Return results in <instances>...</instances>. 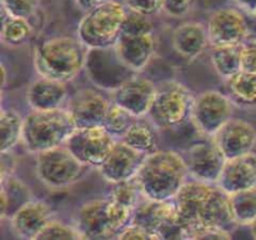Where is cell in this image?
I'll use <instances>...</instances> for the list:
<instances>
[{"label": "cell", "mask_w": 256, "mask_h": 240, "mask_svg": "<svg viewBox=\"0 0 256 240\" xmlns=\"http://www.w3.org/2000/svg\"><path fill=\"white\" fill-rule=\"evenodd\" d=\"M230 98L239 106H256V72L242 70L228 80Z\"/></svg>", "instance_id": "484cf974"}, {"label": "cell", "mask_w": 256, "mask_h": 240, "mask_svg": "<svg viewBox=\"0 0 256 240\" xmlns=\"http://www.w3.org/2000/svg\"><path fill=\"white\" fill-rule=\"evenodd\" d=\"M136 119H139V118H135L126 109L112 102L109 110H108L106 115H105L102 125L115 139L116 138L122 139Z\"/></svg>", "instance_id": "4dcf8cb0"}, {"label": "cell", "mask_w": 256, "mask_h": 240, "mask_svg": "<svg viewBox=\"0 0 256 240\" xmlns=\"http://www.w3.org/2000/svg\"><path fill=\"white\" fill-rule=\"evenodd\" d=\"M69 99L66 84L40 76L26 90L28 105L32 110H50L62 108Z\"/></svg>", "instance_id": "7402d4cb"}, {"label": "cell", "mask_w": 256, "mask_h": 240, "mask_svg": "<svg viewBox=\"0 0 256 240\" xmlns=\"http://www.w3.org/2000/svg\"><path fill=\"white\" fill-rule=\"evenodd\" d=\"M108 198L132 210L142 202L140 199H144L139 184L135 179L112 184V189L108 194Z\"/></svg>", "instance_id": "1f68e13d"}, {"label": "cell", "mask_w": 256, "mask_h": 240, "mask_svg": "<svg viewBox=\"0 0 256 240\" xmlns=\"http://www.w3.org/2000/svg\"><path fill=\"white\" fill-rule=\"evenodd\" d=\"M242 70L256 72V40L246 39L242 44Z\"/></svg>", "instance_id": "8d00e7d4"}, {"label": "cell", "mask_w": 256, "mask_h": 240, "mask_svg": "<svg viewBox=\"0 0 256 240\" xmlns=\"http://www.w3.org/2000/svg\"><path fill=\"white\" fill-rule=\"evenodd\" d=\"M232 118V100L219 90H206L195 96L192 120L202 134L212 138Z\"/></svg>", "instance_id": "7c38bea8"}, {"label": "cell", "mask_w": 256, "mask_h": 240, "mask_svg": "<svg viewBox=\"0 0 256 240\" xmlns=\"http://www.w3.org/2000/svg\"><path fill=\"white\" fill-rule=\"evenodd\" d=\"M240 10L256 16V0H234Z\"/></svg>", "instance_id": "ab89813d"}, {"label": "cell", "mask_w": 256, "mask_h": 240, "mask_svg": "<svg viewBox=\"0 0 256 240\" xmlns=\"http://www.w3.org/2000/svg\"><path fill=\"white\" fill-rule=\"evenodd\" d=\"M132 212L108 196L94 199L78 209L74 225L82 239H109L118 236L132 222Z\"/></svg>", "instance_id": "5b68a950"}, {"label": "cell", "mask_w": 256, "mask_h": 240, "mask_svg": "<svg viewBox=\"0 0 256 240\" xmlns=\"http://www.w3.org/2000/svg\"><path fill=\"white\" fill-rule=\"evenodd\" d=\"M88 169L89 166L79 162L66 145L36 154V176L49 189L62 190L76 184Z\"/></svg>", "instance_id": "ba28073f"}, {"label": "cell", "mask_w": 256, "mask_h": 240, "mask_svg": "<svg viewBox=\"0 0 256 240\" xmlns=\"http://www.w3.org/2000/svg\"><path fill=\"white\" fill-rule=\"evenodd\" d=\"M52 220V210L48 202L30 199L10 216V226L20 239L36 240L44 228Z\"/></svg>", "instance_id": "d6986e66"}, {"label": "cell", "mask_w": 256, "mask_h": 240, "mask_svg": "<svg viewBox=\"0 0 256 240\" xmlns=\"http://www.w3.org/2000/svg\"><path fill=\"white\" fill-rule=\"evenodd\" d=\"M32 199L29 188L19 179L8 176L2 180V219L12 216L22 204Z\"/></svg>", "instance_id": "cb8c5ba5"}, {"label": "cell", "mask_w": 256, "mask_h": 240, "mask_svg": "<svg viewBox=\"0 0 256 240\" xmlns=\"http://www.w3.org/2000/svg\"><path fill=\"white\" fill-rule=\"evenodd\" d=\"M125 65L139 74L152 62L155 52V38L149 34H122L114 45Z\"/></svg>", "instance_id": "ffe728a7"}, {"label": "cell", "mask_w": 256, "mask_h": 240, "mask_svg": "<svg viewBox=\"0 0 256 240\" xmlns=\"http://www.w3.org/2000/svg\"><path fill=\"white\" fill-rule=\"evenodd\" d=\"M124 5L130 12L152 16L162 10L164 0H124Z\"/></svg>", "instance_id": "d590c367"}, {"label": "cell", "mask_w": 256, "mask_h": 240, "mask_svg": "<svg viewBox=\"0 0 256 240\" xmlns=\"http://www.w3.org/2000/svg\"><path fill=\"white\" fill-rule=\"evenodd\" d=\"M128 9L116 0H106L82 16L78 38L88 49L114 46L122 32Z\"/></svg>", "instance_id": "8992f818"}, {"label": "cell", "mask_w": 256, "mask_h": 240, "mask_svg": "<svg viewBox=\"0 0 256 240\" xmlns=\"http://www.w3.org/2000/svg\"><path fill=\"white\" fill-rule=\"evenodd\" d=\"M230 209L238 225H252L256 220V186L229 195Z\"/></svg>", "instance_id": "83f0119b"}, {"label": "cell", "mask_w": 256, "mask_h": 240, "mask_svg": "<svg viewBox=\"0 0 256 240\" xmlns=\"http://www.w3.org/2000/svg\"><path fill=\"white\" fill-rule=\"evenodd\" d=\"M185 162L192 179L208 184H218L226 159L214 140H205L195 142L189 148Z\"/></svg>", "instance_id": "5bb4252c"}, {"label": "cell", "mask_w": 256, "mask_h": 240, "mask_svg": "<svg viewBox=\"0 0 256 240\" xmlns=\"http://www.w3.org/2000/svg\"><path fill=\"white\" fill-rule=\"evenodd\" d=\"M209 44L208 28L196 22L179 25L172 34V46L178 54L188 60H194L200 56Z\"/></svg>", "instance_id": "603a6c76"}, {"label": "cell", "mask_w": 256, "mask_h": 240, "mask_svg": "<svg viewBox=\"0 0 256 240\" xmlns=\"http://www.w3.org/2000/svg\"><path fill=\"white\" fill-rule=\"evenodd\" d=\"M88 50L79 38H50L35 48L34 68L39 76L66 84L85 69Z\"/></svg>", "instance_id": "3957f363"}, {"label": "cell", "mask_w": 256, "mask_h": 240, "mask_svg": "<svg viewBox=\"0 0 256 240\" xmlns=\"http://www.w3.org/2000/svg\"><path fill=\"white\" fill-rule=\"evenodd\" d=\"M189 170L185 158L172 150L148 154L135 180L144 199L172 202L186 184Z\"/></svg>", "instance_id": "7a4b0ae2"}, {"label": "cell", "mask_w": 256, "mask_h": 240, "mask_svg": "<svg viewBox=\"0 0 256 240\" xmlns=\"http://www.w3.org/2000/svg\"><path fill=\"white\" fill-rule=\"evenodd\" d=\"M85 69L98 88L110 92L136 74L122 62L114 46L88 50Z\"/></svg>", "instance_id": "8fae6325"}, {"label": "cell", "mask_w": 256, "mask_h": 240, "mask_svg": "<svg viewBox=\"0 0 256 240\" xmlns=\"http://www.w3.org/2000/svg\"><path fill=\"white\" fill-rule=\"evenodd\" d=\"M250 226H252V235H254V238H256V220L254 222H252V225H250Z\"/></svg>", "instance_id": "b9f144b4"}, {"label": "cell", "mask_w": 256, "mask_h": 240, "mask_svg": "<svg viewBox=\"0 0 256 240\" xmlns=\"http://www.w3.org/2000/svg\"><path fill=\"white\" fill-rule=\"evenodd\" d=\"M115 144L116 140L104 125H95L76 128L65 145L82 164L99 169Z\"/></svg>", "instance_id": "9c48e42d"}, {"label": "cell", "mask_w": 256, "mask_h": 240, "mask_svg": "<svg viewBox=\"0 0 256 240\" xmlns=\"http://www.w3.org/2000/svg\"><path fill=\"white\" fill-rule=\"evenodd\" d=\"M4 18L2 22V42L10 48L22 46L32 35V25L29 19L9 16L2 12Z\"/></svg>", "instance_id": "f546056e"}, {"label": "cell", "mask_w": 256, "mask_h": 240, "mask_svg": "<svg viewBox=\"0 0 256 240\" xmlns=\"http://www.w3.org/2000/svg\"><path fill=\"white\" fill-rule=\"evenodd\" d=\"M76 128L68 108L32 110L24 118L22 142L29 152L39 154L66 144Z\"/></svg>", "instance_id": "277c9868"}, {"label": "cell", "mask_w": 256, "mask_h": 240, "mask_svg": "<svg viewBox=\"0 0 256 240\" xmlns=\"http://www.w3.org/2000/svg\"><path fill=\"white\" fill-rule=\"evenodd\" d=\"M48 239H82L75 225H68L59 220L52 219L39 234L36 240Z\"/></svg>", "instance_id": "d6a6232c"}, {"label": "cell", "mask_w": 256, "mask_h": 240, "mask_svg": "<svg viewBox=\"0 0 256 240\" xmlns=\"http://www.w3.org/2000/svg\"><path fill=\"white\" fill-rule=\"evenodd\" d=\"M158 235L159 239L185 238L175 202L144 199L132 212V222Z\"/></svg>", "instance_id": "30bf717a"}, {"label": "cell", "mask_w": 256, "mask_h": 240, "mask_svg": "<svg viewBox=\"0 0 256 240\" xmlns=\"http://www.w3.org/2000/svg\"><path fill=\"white\" fill-rule=\"evenodd\" d=\"M195 96L185 85L176 82H164L158 88L148 116L155 128L172 129L192 119Z\"/></svg>", "instance_id": "52a82bcc"}, {"label": "cell", "mask_w": 256, "mask_h": 240, "mask_svg": "<svg viewBox=\"0 0 256 240\" xmlns=\"http://www.w3.org/2000/svg\"><path fill=\"white\" fill-rule=\"evenodd\" d=\"M145 158L146 154L138 152L119 140L98 170L104 180L110 184L126 182L136 178Z\"/></svg>", "instance_id": "e0dca14e"}, {"label": "cell", "mask_w": 256, "mask_h": 240, "mask_svg": "<svg viewBox=\"0 0 256 240\" xmlns=\"http://www.w3.org/2000/svg\"><path fill=\"white\" fill-rule=\"evenodd\" d=\"M212 140L225 159L242 156L249 154L256 145V129L252 122L239 118L228 120L219 132L212 136Z\"/></svg>", "instance_id": "9a60e30c"}, {"label": "cell", "mask_w": 256, "mask_h": 240, "mask_svg": "<svg viewBox=\"0 0 256 240\" xmlns=\"http://www.w3.org/2000/svg\"><path fill=\"white\" fill-rule=\"evenodd\" d=\"M148 15L139 14L128 10L122 34H149L152 32L154 26Z\"/></svg>", "instance_id": "e575fe53"}, {"label": "cell", "mask_w": 256, "mask_h": 240, "mask_svg": "<svg viewBox=\"0 0 256 240\" xmlns=\"http://www.w3.org/2000/svg\"><path fill=\"white\" fill-rule=\"evenodd\" d=\"M156 92L152 80L135 74L112 92V102L140 119L149 114Z\"/></svg>", "instance_id": "2e32d148"}, {"label": "cell", "mask_w": 256, "mask_h": 240, "mask_svg": "<svg viewBox=\"0 0 256 240\" xmlns=\"http://www.w3.org/2000/svg\"><path fill=\"white\" fill-rule=\"evenodd\" d=\"M194 0H164V10L168 15L174 18L185 16L192 9Z\"/></svg>", "instance_id": "f35d334b"}, {"label": "cell", "mask_w": 256, "mask_h": 240, "mask_svg": "<svg viewBox=\"0 0 256 240\" xmlns=\"http://www.w3.org/2000/svg\"><path fill=\"white\" fill-rule=\"evenodd\" d=\"M218 186L226 194L256 186V154L254 152L228 159L222 168Z\"/></svg>", "instance_id": "44dd1931"}, {"label": "cell", "mask_w": 256, "mask_h": 240, "mask_svg": "<svg viewBox=\"0 0 256 240\" xmlns=\"http://www.w3.org/2000/svg\"><path fill=\"white\" fill-rule=\"evenodd\" d=\"M206 28L212 46L242 45L249 36V25L244 14L232 8L212 12Z\"/></svg>", "instance_id": "4fadbf2b"}, {"label": "cell", "mask_w": 256, "mask_h": 240, "mask_svg": "<svg viewBox=\"0 0 256 240\" xmlns=\"http://www.w3.org/2000/svg\"><path fill=\"white\" fill-rule=\"evenodd\" d=\"M179 222L188 239H229L236 226L229 194L216 184L188 180L175 198Z\"/></svg>", "instance_id": "6da1fadb"}, {"label": "cell", "mask_w": 256, "mask_h": 240, "mask_svg": "<svg viewBox=\"0 0 256 240\" xmlns=\"http://www.w3.org/2000/svg\"><path fill=\"white\" fill-rule=\"evenodd\" d=\"M24 118L14 109H2L0 115L2 152H10L22 139Z\"/></svg>", "instance_id": "4316f807"}, {"label": "cell", "mask_w": 256, "mask_h": 240, "mask_svg": "<svg viewBox=\"0 0 256 240\" xmlns=\"http://www.w3.org/2000/svg\"><path fill=\"white\" fill-rule=\"evenodd\" d=\"M104 2H106V0H75L78 6L82 10H84L85 12H90V10H92L94 8L99 6V5L102 4Z\"/></svg>", "instance_id": "60d3db41"}, {"label": "cell", "mask_w": 256, "mask_h": 240, "mask_svg": "<svg viewBox=\"0 0 256 240\" xmlns=\"http://www.w3.org/2000/svg\"><path fill=\"white\" fill-rule=\"evenodd\" d=\"M120 140L129 146L134 148L138 152H144L146 155L158 150V140L154 129L149 122H145L139 119L135 120V122L130 126L126 134Z\"/></svg>", "instance_id": "f1b7e54d"}, {"label": "cell", "mask_w": 256, "mask_h": 240, "mask_svg": "<svg viewBox=\"0 0 256 240\" xmlns=\"http://www.w3.org/2000/svg\"><path fill=\"white\" fill-rule=\"evenodd\" d=\"M110 102L102 92L94 89H80L66 102V108L78 128L102 125Z\"/></svg>", "instance_id": "ac0fdd59"}, {"label": "cell", "mask_w": 256, "mask_h": 240, "mask_svg": "<svg viewBox=\"0 0 256 240\" xmlns=\"http://www.w3.org/2000/svg\"><path fill=\"white\" fill-rule=\"evenodd\" d=\"M118 239L122 240H129V239H144V240H150V239H159L156 234L149 232L145 228L140 226V225L134 224V222H129L122 232L118 235Z\"/></svg>", "instance_id": "74e56055"}, {"label": "cell", "mask_w": 256, "mask_h": 240, "mask_svg": "<svg viewBox=\"0 0 256 240\" xmlns=\"http://www.w3.org/2000/svg\"><path fill=\"white\" fill-rule=\"evenodd\" d=\"M40 0H2V12L9 16L29 19L38 12Z\"/></svg>", "instance_id": "836d02e7"}, {"label": "cell", "mask_w": 256, "mask_h": 240, "mask_svg": "<svg viewBox=\"0 0 256 240\" xmlns=\"http://www.w3.org/2000/svg\"><path fill=\"white\" fill-rule=\"evenodd\" d=\"M210 59L216 74L228 82L242 72V45L212 46Z\"/></svg>", "instance_id": "d4e9b609"}]
</instances>
